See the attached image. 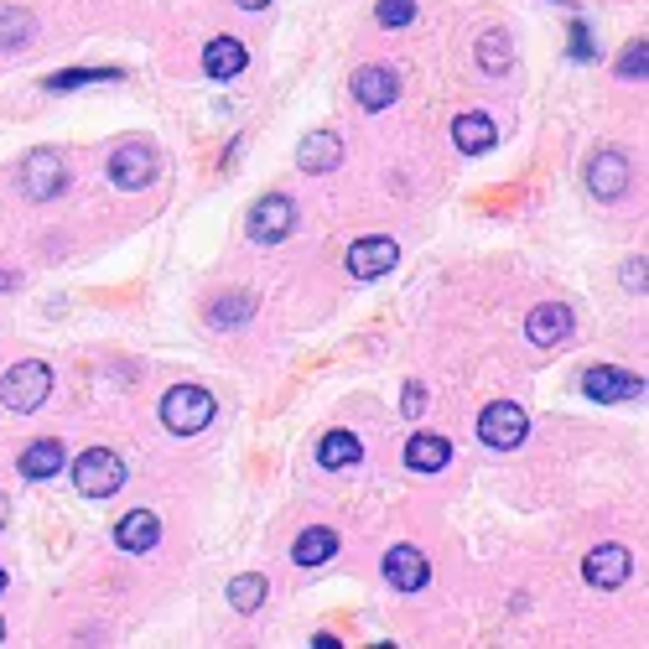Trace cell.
<instances>
[{
    "instance_id": "obj_1",
    "label": "cell",
    "mask_w": 649,
    "mask_h": 649,
    "mask_svg": "<svg viewBox=\"0 0 649 649\" xmlns=\"http://www.w3.org/2000/svg\"><path fill=\"white\" fill-rule=\"evenodd\" d=\"M213 395L203 390V385H177V390H166L162 400V421L166 432H177V437H198L203 426L213 421Z\"/></svg>"
},
{
    "instance_id": "obj_2",
    "label": "cell",
    "mask_w": 649,
    "mask_h": 649,
    "mask_svg": "<svg viewBox=\"0 0 649 649\" xmlns=\"http://www.w3.org/2000/svg\"><path fill=\"white\" fill-rule=\"evenodd\" d=\"M125 463H120L110 447H89L78 463H73V484H78V494L84 499H110V494H120L125 488Z\"/></svg>"
},
{
    "instance_id": "obj_3",
    "label": "cell",
    "mask_w": 649,
    "mask_h": 649,
    "mask_svg": "<svg viewBox=\"0 0 649 649\" xmlns=\"http://www.w3.org/2000/svg\"><path fill=\"white\" fill-rule=\"evenodd\" d=\"M47 390H52V370L37 364V359H26V364H16V370H5V379H0V400H5L11 411H22V416L42 405Z\"/></svg>"
},
{
    "instance_id": "obj_4",
    "label": "cell",
    "mask_w": 649,
    "mask_h": 649,
    "mask_svg": "<svg viewBox=\"0 0 649 649\" xmlns=\"http://www.w3.org/2000/svg\"><path fill=\"white\" fill-rule=\"evenodd\" d=\"M525 432H531V416H525V405H514V400H494L484 416H478V437H484L488 447H499V452L520 447Z\"/></svg>"
},
{
    "instance_id": "obj_5",
    "label": "cell",
    "mask_w": 649,
    "mask_h": 649,
    "mask_svg": "<svg viewBox=\"0 0 649 649\" xmlns=\"http://www.w3.org/2000/svg\"><path fill=\"white\" fill-rule=\"evenodd\" d=\"M68 187V166H63V157L58 151H32L22 162V192L32 198V203H47V198H58Z\"/></svg>"
},
{
    "instance_id": "obj_6",
    "label": "cell",
    "mask_w": 649,
    "mask_h": 649,
    "mask_svg": "<svg viewBox=\"0 0 649 649\" xmlns=\"http://www.w3.org/2000/svg\"><path fill=\"white\" fill-rule=\"evenodd\" d=\"M157 177V151H151V140H125L115 157H110V183L120 192H140V187Z\"/></svg>"
},
{
    "instance_id": "obj_7",
    "label": "cell",
    "mask_w": 649,
    "mask_h": 649,
    "mask_svg": "<svg viewBox=\"0 0 649 649\" xmlns=\"http://www.w3.org/2000/svg\"><path fill=\"white\" fill-rule=\"evenodd\" d=\"M291 229H297V203H291V198L265 192L255 209H250V239H255V245H280Z\"/></svg>"
},
{
    "instance_id": "obj_8",
    "label": "cell",
    "mask_w": 649,
    "mask_h": 649,
    "mask_svg": "<svg viewBox=\"0 0 649 649\" xmlns=\"http://www.w3.org/2000/svg\"><path fill=\"white\" fill-rule=\"evenodd\" d=\"M587 192H592L598 203H613V198L628 192V162L619 151H598V157L587 162Z\"/></svg>"
},
{
    "instance_id": "obj_9",
    "label": "cell",
    "mask_w": 649,
    "mask_h": 649,
    "mask_svg": "<svg viewBox=\"0 0 649 649\" xmlns=\"http://www.w3.org/2000/svg\"><path fill=\"white\" fill-rule=\"evenodd\" d=\"M353 99L364 104V110H390L395 99H400V78H395L390 68H379V63H370V68L353 73Z\"/></svg>"
},
{
    "instance_id": "obj_10",
    "label": "cell",
    "mask_w": 649,
    "mask_h": 649,
    "mask_svg": "<svg viewBox=\"0 0 649 649\" xmlns=\"http://www.w3.org/2000/svg\"><path fill=\"white\" fill-rule=\"evenodd\" d=\"M385 582L400 587V592H421L432 582V561L421 557L416 546H395L390 557H385Z\"/></svg>"
},
{
    "instance_id": "obj_11",
    "label": "cell",
    "mask_w": 649,
    "mask_h": 649,
    "mask_svg": "<svg viewBox=\"0 0 649 649\" xmlns=\"http://www.w3.org/2000/svg\"><path fill=\"white\" fill-rule=\"evenodd\" d=\"M582 390L592 395V400H639V395H645V379H639V374H624V370L598 364V370L582 374Z\"/></svg>"
},
{
    "instance_id": "obj_12",
    "label": "cell",
    "mask_w": 649,
    "mask_h": 649,
    "mask_svg": "<svg viewBox=\"0 0 649 649\" xmlns=\"http://www.w3.org/2000/svg\"><path fill=\"white\" fill-rule=\"evenodd\" d=\"M628 566H634V557H628L624 546H598V551H587V561H582V577L592 582V587H624Z\"/></svg>"
},
{
    "instance_id": "obj_13",
    "label": "cell",
    "mask_w": 649,
    "mask_h": 649,
    "mask_svg": "<svg viewBox=\"0 0 649 649\" xmlns=\"http://www.w3.org/2000/svg\"><path fill=\"white\" fill-rule=\"evenodd\" d=\"M525 333H531V344H535V348H557V344H566V338H572V307H561V302L535 307L531 323H525Z\"/></svg>"
},
{
    "instance_id": "obj_14",
    "label": "cell",
    "mask_w": 649,
    "mask_h": 649,
    "mask_svg": "<svg viewBox=\"0 0 649 649\" xmlns=\"http://www.w3.org/2000/svg\"><path fill=\"white\" fill-rule=\"evenodd\" d=\"M395 260H400V250H395V239H359L353 250H348V276L359 280H374L385 276Z\"/></svg>"
},
{
    "instance_id": "obj_15",
    "label": "cell",
    "mask_w": 649,
    "mask_h": 649,
    "mask_svg": "<svg viewBox=\"0 0 649 649\" xmlns=\"http://www.w3.org/2000/svg\"><path fill=\"white\" fill-rule=\"evenodd\" d=\"M157 540H162V520H157L151 510H130L115 525V546L120 551H130V557H146Z\"/></svg>"
},
{
    "instance_id": "obj_16",
    "label": "cell",
    "mask_w": 649,
    "mask_h": 649,
    "mask_svg": "<svg viewBox=\"0 0 649 649\" xmlns=\"http://www.w3.org/2000/svg\"><path fill=\"white\" fill-rule=\"evenodd\" d=\"M338 162H344V140L333 136V130H317V136H307L302 146H297V166H302V172H312V177L333 172Z\"/></svg>"
},
{
    "instance_id": "obj_17",
    "label": "cell",
    "mask_w": 649,
    "mask_h": 649,
    "mask_svg": "<svg viewBox=\"0 0 649 649\" xmlns=\"http://www.w3.org/2000/svg\"><path fill=\"white\" fill-rule=\"evenodd\" d=\"M245 63H250V52H245L239 37H213L203 47V73L209 78H234V73H245Z\"/></svg>"
},
{
    "instance_id": "obj_18",
    "label": "cell",
    "mask_w": 649,
    "mask_h": 649,
    "mask_svg": "<svg viewBox=\"0 0 649 649\" xmlns=\"http://www.w3.org/2000/svg\"><path fill=\"white\" fill-rule=\"evenodd\" d=\"M447 458H452V447H447V437H437V432H416V437L405 441V467H411V473H441Z\"/></svg>"
},
{
    "instance_id": "obj_19",
    "label": "cell",
    "mask_w": 649,
    "mask_h": 649,
    "mask_svg": "<svg viewBox=\"0 0 649 649\" xmlns=\"http://www.w3.org/2000/svg\"><path fill=\"white\" fill-rule=\"evenodd\" d=\"M52 473H63V441H58V437L32 441V447L22 452V478L42 484V478H52Z\"/></svg>"
},
{
    "instance_id": "obj_20",
    "label": "cell",
    "mask_w": 649,
    "mask_h": 649,
    "mask_svg": "<svg viewBox=\"0 0 649 649\" xmlns=\"http://www.w3.org/2000/svg\"><path fill=\"white\" fill-rule=\"evenodd\" d=\"M338 557V535L333 531H302L297 546H291V561L297 566H323V561Z\"/></svg>"
},
{
    "instance_id": "obj_21",
    "label": "cell",
    "mask_w": 649,
    "mask_h": 649,
    "mask_svg": "<svg viewBox=\"0 0 649 649\" xmlns=\"http://www.w3.org/2000/svg\"><path fill=\"white\" fill-rule=\"evenodd\" d=\"M359 458H364V441L353 432H327L323 447H317V463L323 467H353Z\"/></svg>"
},
{
    "instance_id": "obj_22",
    "label": "cell",
    "mask_w": 649,
    "mask_h": 649,
    "mask_svg": "<svg viewBox=\"0 0 649 649\" xmlns=\"http://www.w3.org/2000/svg\"><path fill=\"white\" fill-rule=\"evenodd\" d=\"M452 140L463 146L467 157H478V151L494 146V120H488V115H458V120H452Z\"/></svg>"
},
{
    "instance_id": "obj_23",
    "label": "cell",
    "mask_w": 649,
    "mask_h": 649,
    "mask_svg": "<svg viewBox=\"0 0 649 649\" xmlns=\"http://www.w3.org/2000/svg\"><path fill=\"white\" fill-rule=\"evenodd\" d=\"M229 603L239 608V613H255V608L265 603V577H255V572L234 577V582H229Z\"/></svg>"
},
{
    "instance_id": "obj_24",
    "label": "cell",
    "mask_w": 649,
    "mask_h": 649,
    "mask_svg": "<svg viewBox=\"0 0 649 649\" xmlns=\"http://www.w3.org/2000/svg\"><path fill=\"white\" fill-rule=\"evenodd\" d=\"M478 63H484V73L510 68V37H504V32H488L484 42H478Z\"/></svg>"
},
{
    "instance_id": "obj_25",
    "label": "cell",
    "mask_w": 649,
    "mask_h": 649,
    "mask_svg": "<svg viewBox=\"0 0 649 649\" xmlns=\"http://www.w3.org/2000/svg\"><path fill=\"white\" fill-rule=\"evenodd\" d=\"M120 68H73V73H58L47 78V89H78V84H115Z\"/></svg>"
},
{
    "instance_id": "obj_26",
    "label": "cell",
    "mask_w": 649,
    "mask_h": 649,
    "mask_svg": "<svg viewBox=\"0 0 649 649\" xmlns=\"http://www.w3.org/2000/svg\"><path fill=\"white\" fill-rule=\"evenodd\" d=\"M250 312H255V307H250V297H219V302H213V312H209V323L213 327H224V323H250Z\"/></svg>"
},
{
    "instance_id": "obj_27",
    "label": "cell",
    "mask_w": 649,
    "mask_h": 649,
    "mask_svg": "<svg viewBox=\"0 0 649 649\" xmlns=\"http://www.w3.org/2000/svg\"><path fill=\"white\" fill-rule=\"evenodd\" d=\"M374 16H379V26H411L416 0H379V5H374Z\"/></svg>"
},
{
    "instance_id": "obj_28",
    "label": "cell",
    "mask_w": 649,
    "mask_h": 649,
    "mask_svg": "<svg viewBox=\"0 0 649 649\" xmlns=\"http://www.w3.org/2000/svg\"><path fill=\"white\" fill-rule=\"evenodd\" d=\"M26 37H32V22H26L22 11H0V47L26 42Z\"/></svg>"
},
{
    "instance_id": "obj_29",
    "label": "cell",
    "mask_w": 649,
    "mask_h": 649,
    "mask_svg": "<svg viewBox=\"0 0 649 649\" xmlns=\"http://www.w3.org/2000/svg\"><path fill=\"white\" fill-rule=\"evenodd\" d=\"M619 73H624V78H645V73H649V42L628 47L624 58H619Z\"/></svg>"
},
{
    "instance_id": "obj_30",
    "label": "cell",
    "mask_w": 649,
    "mask_h": 649,
    "mask_svg": "<svg viewBox=\"0 0 649 649\" xmlns=\"http://www.w3.org/2000/svg\"><path fill=\"white\" fill-rule=\"evenodd\" d=\"M572 58H577V63H587V58H592V37H587V22L572 26Z\"/></svg>"
},
{
    "instance_id": "obj_31",
    "label": "cell",
    "mask_w": 649,
    "mask_h": 649,
    "mask_svg": "<svg viewBox=\"0 0 649 649\" xmlns=\"http://www.w3.org/2000/svg\"><path fill=\"white\" fill-rule=\"evenodd\" d=\"M624 286L628 291H645V260H628L624 265Z\"/></svg>"
},
{
    "instance_id": "obj_32",
    "label": "cell",
    "mask_w": 649,
    "mask_h": 649,
    "mask_svg": "<svg viewBox=\"0 0 649 649\" xmlns=\"http://www.w3.org/2000/svg\"><path fill=\"white\" fill-rule=\"evenodd\" d=\"M426 411V395H421V385H405V416H421Z\"/></svg>"
},
{
    "instance_id": "obj_33",
    "label": "cell",
    "mask_w": 649,
    "mask_h": 649,
    "mask_svg": "<svg viewBox=\"0 0 649 649\" xmlns=\"http://www.w3.org/2000/svg\"><path fill=\"white\" fill-rule=\"evenodd\" d=\"M239 5H245V11H265L271 0H239Z\"/></svg>"
},
{
    "instance_id": "obj_34",
    "label": "cell",
    "mask_w": 649,
    "mask_h": 649,
    "mask_svg": "<svg viewBox=\"0 0 649 649\" xmlns=\"http://www.w3.org/2000/svg\"><path fill=\"white\" fill-rule=\"evenodd\" d=\"M5 514H11V504H5V494H0V531H5Z\"/></svg>"
},
{
    "instance_id": "obj_35",
    "label": "cell",
    "mask_w": 649,
    "mask_h": 649,
    "mask_svg": "<svg viewBox=\"0 0 649 649\" xmlns=\"http://www.w3.org/2000/svg\"><path fill=\"white\" fill-rule=\"evenodd\" d=\"M0 645H5V619H0Z\"/></svg>"
},
{
    "instance_id": "obj_36",
    "label": "cell",
    "mask_w": 649,
    "mask_h": 649,
    "mask_svg": "<svg viewBox=\"0 0 649 649\" xmlns=\"http://www.w3.org/2000/svg\"><path fill=\"white\" fill-rule=\"evenodd\" d=\"M0 592H5V572H0Z\"/></svg>"
},
{
    "instance_id": "obj_37",
    "label": "cell",
    "mask_w": 649,
    "mask_h": 649,
    "mask_svg": "<svg viewBox=\"0 0 649 649\" xmlns=\"http://www.w3.org/2000/svg\"><path fill=\"white\" fill-rule=\"evenodd\" d=\"M561 5H577V0H561Z\"/></svg>"
}]
</instances>
